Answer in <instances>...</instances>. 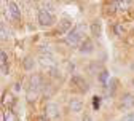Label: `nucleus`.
Returning a JSON list of instances; mask_svg holds the SVG:
<instances>
[{
	"mask_svg": "<svg viewBox=\"0 0 134 121\" xmlns=\"http://www.w3.org/2000/svg\"><path fill=\"white\" fill-rule=\"evenodd\" d=\"M85 33H86V26H85V24H77V26L65 35V43L69 45V46H72V48L80 46L83 42H85V40H83Z\"/></svg>",
	"mask_w": 134,
	"mask_h": 121,
	"instance_id": "1",
	"label": "nucleus"
},
{
	"mask_svg": "<svg viewBox=\"0 0 134 121\" xmlns=\"http://www.w3.org/2000/svg\"><path fill=\"white\" fill-rule=\"evenodd\" d=\"M5 14L8 16V19H11V21H19L21 19V10H19V7L16 5L14 2H8L7 3Z\"/></svg>",
	"mask_w": 134,
	"mask_h": 121,
	"instance_id": "2",
	"label": "nucleus"
},
{
	"mask_svg": "<svg viewBox=\"0 0 134 121\" xmlns=\"http://www.w3.org/2000/svg\"><path fill=\"white\" fill-rule=\"evenodd\" d=\"M37 19H38L40 26H43V27H48V26H51V24L54 22V16H53V13H49V11H46L45 8H42V10L38 11Z\"/></svg>",
	"mask_w": 134,
	"mask_h": 121,
	"instance_id": "3",
	"label": "nucleus"
},
{
	"mask_svg": "<svg viewBox=\"0 0 134 121\" xmlns=\"http://www.w3.org/2000/svg\"><path fill=\"white\" fill-rule=\"evenodd\" d=\"M38 62L42 64V67L46 68L48 72H49V70H53V68H56V62H54V59H53L51 54H40Z\"/></svg>",
	"mask_w": 134,
	"mask_h": 121,
	"instance_id": "4",
	"label": "nucleus"
},
{
	"mask_svg": "<svg viewBox=\"0 0 134 121\" xmlns=\"http://www.w3.org/2000/svg\"><path fill=\"white\" fill-rule=\"evenodd\" d=\"M70 83H72L74 86H77L81 93H86V91L90 89V86H88V83L85 81V78H81V77H78V75H74V77L70 78Z\"/></svg>",
	"mask_w": 134,
	"mask_h": 121,
	"instance_id": "5",
	"label": "nucleus"
},
{
	"mask_svg": "<svg viewBox=\"0 0 134 121\" xmlns=\"http://www.w3.org/2000/svg\"><path fill=\"white\" fill-rule=\"evenodd\" d=\"M45 112H46V116H48V118H51V119H58V118L61 116L59 107L56 105V103H48L46 108H45Z\"/></svg>",
	"mask_w": 134,
	"mask_h": 121,
	"instance_id": "6",
	"label": "nucleus"
},
{
	"mask_svg": "<svg viewBox=\"0 0 134 121\" xmlns=\"http://www.w3.org/2000/svg\"><path fill=\"white\" fill-rule=\"evenodd\" d=\"M69 108H70V112H74V113H80V112L83 110V102H81V99L72 97V99L69 100Z\"/></svg>",
	"mask_w": 134,
	"mask_h": 121,
	"instance_id": "7",
	"label": "nucleus"
},
{
	"mask_svg": "<svg viewBox=\"0 0 134 121\" xmlns=\"http://www.w3.org/2000/svg\"><path fill=\"white\" fill-rule=\"evenodd\" d=\"M93 51H94V43L91 40H85L80 45V53L81 54H91Z\"/></svg>",
	"mask_w": 134,
	"mask_h": 121,
	"instance_id": "8",
	"label": "nucleus"
},
{
	"mask_svg": "<svg viewBox=\"0 0 134 121\" xmlns=\"http://www.w3.org/2000/svg\"><path fill=\"white\" fill-rule=\"evenodd\" d=\"M121 107H123V108H131V107H134V94L126 93V94L121 97Z\"/></svg>",
	"mask_w": 134,
	"mask_h": 121,
	"instance_id": "9",
	"label": "nucleus"
},
{
	"mask_svg": "<svg viewBox=\"0 0 134 121\" xmlns=\"http://www.w3.org/2000/svg\"><path fill=\"white\" fill-rule=\"evenodd\" d=\"M43 83H42V78L38 77V75H34V77H30V88L29 89H32V91H37L38 93V89L40 88H43Z\"/></svg>",
	"mask_w": 134,
	"mask_h": 121,
	"instance_id": "10",
	"label": "nucleus"
},
{
	"mask_svg": "<svg viewBox=\"0 0 134 121\" xmlns=\"http://www.w3.org/2000/svg\"><path fill=\"white\" fill-rule=\"evenodd\" d=\"M70 30H72V21L70 19L64 18V19L59 21V32L61 33H69Z\"/></svg>",
	"mask_w": 134,
	"mask_h": 121,
	"instance_id": "11",
	"label": "nucleus"
},
{
	"mask_svg": "<svg viewBox=\"0 0 134 121\" xmlns=\"http://www.w3.org/2000/svg\"><path fill=\"white\" fill-rule=\"evenodd\" d=\"M91 35H94V37L100 35V22L99 21H93L91 22Z\"/></svg>",
	"mask_w": 134,
	"mask_h": 121,
	"instance_id": "12",
	"label": "nucleus"
},
{
	"mask_svg": "<svg viewBox=\"0 0 134 121\" xmlns=\"http://www.w3.org/2000/svg\"><path fill=\"white\" fill-rule=\"evenodd\" d=\"M23 64H24V68H26V70H34V65H35V62H34V59H32L30 56H27Z\"/></svg>",
	"mask_w": 134,
	"mask_h": 121,
	"instance_id": "13",
	"label": "nucleus"
},
{
	"mask_svg": "<svg viewBox=\"0 0 134 121\" xmlns=\"http://www.w3.org/2000/svg\"><path fill=\"white\" fill-rule=\"evenodd\" d=\"M38 97V93L37 91H32V89H27V94H26V99L27 102H35Z\"/></svg>",
	"mask_w": 134,
	"mask_h": 121,
	"instance_id": "14",
	"label": "nucleus"
},
{
	"mask_svg": "<svg viewBox=\"0 0 134 121\" xmlns=\"http://www.w3.org/2000/svg\"><path fill=\"white\" fill-rule=\"evenodd\" d=\"M3 121H18V118H16V115L11 110H7L3 113Z\"/></svg>",
	"mask_w": 134,
	"mask_h": 121,
	"instance_id": "15",
	"label": "nucleus"
},
{
	"mask_svg": "<svg viewBox=\"0 0 134 121\" xmlns=\"http://www.w3.org/2000/svg\"><path fill=\"white\" fill-rule=\"evenodd\" d=\"M0 33H2V40H7V38L10 37V32H7L5 24H2V27H0Z\"/></svg>",
	"mask_w": 134,
	"mask_h": 121,
	"instance_id": "16",
	"label": "nucleus"
},
{
	"mask_svg": "<svg viewBox=\"0 0 134 121\" xmlns=\"http://www.w3.org/2000/svg\"><path fill=\"white\" fill-rule=\"evenodd\" d=\"M115 33H116V35H120V37H121L123 33H125V27H123L121 24H116V26H115Z\"/></svg>",
	"mask_w": 134,
	"mask_h": 121,
	"instance_id": "17",
	"label": "nucleus"
},
{
	"mask_svg": "<svg viewBox=\"0 0 134 121\" xmlns=\"http://www.w3.org/2000/svg\"><path fill=\"white\" fill-rule=\"evenodd\" d=\"M131 5V2H116V8L118 10H126Z\"/></svg>",
	"mask_w": 134,
	"mask_h": 121,
	"instance_id": "18",
	"label": "nucleus"
},
{
	"mask_svg": "<svg viewBox=\"0 0 134 121\" xmlns=\"http://www.w3.org/2000/svg\"><path fill=\"white\" fill-rule=\"evenodd\" d=\"M120 121H134V112H131V113H128V115H125Z\"/></svg>",
	"mask_w": 134,
	"mask_h": 121,
	"instance_id": "19",
	"label": "nucleus"
},
{
	"mask_svg": "<svg viewBox=\"0 0 134 121\" xmlns=\"http://www.w3.org/2000/svg\"><path fill=\"white\" fill-rule=\"evenodd\" d=\"M3 103H5V105H7V103H8V105H13V103H14V99L8 94V96H5V99H3Z\"/></svg>",
	"mask_w": 134,
	"mask_h": 121,
	"instance_id": "20",
	"label": "nucleus"
},
{
	"mask_svg": "<svg viewBox=\"0 0 134 121\" xmlns=\"http://www.w3.org/2000/svg\"><path fill=\"white\" fill-rule=\"evenodd\" d=\"M99 105H100V97H97V96H96V97H93V107L97 110V108H99Z\"/></svg>",
	"mask_w": 134,
	"mask_h": 121,
	"instance_id": "21",
	"label": "nucleus"
},
{
	"mask_svg": "<svg viewBox=\"0 0 134 121\" xmlns=\"http://www.w3.org/2000/svg\"><path fill=\"white\" fill-rule=\"evenodd\" d=\"M45 10H46V11H49V13H53L54 5H53V3H49V2H46V3H45Z\"/></svg>",
	"mask_w": 134,
	"mask_h": 121,
	"instance_id": "22",
	"label": "nucleus"
},
{
	"mask_svg": "<svg viewBox=\"0 0 134 121\" xmlns=\"http://www.w3.org/2000/svg\"><path fill=\"white\" fill-rule=\"evenodd\" d=\"M97 70H99V65L97 64H91L90 65V72L91 73H97Z\"/></svg>",
	"mask_w": 134,
	"mask_h": 121,
	"instance_id": "23",
	"label": "nucleus"
},
{
	"mask_svg": "<svg viewBox=\"0 0 134 121\" xmlns=\"http://www.w3.org/2000/svg\"><path fill=\"white\" fill-rule=\"evenodd\" d=\"M0 59H2V61H0V62H2V65L7 64V53H5V51H2V53H0Z\"/></svg>",
	"mask_w": 134,
	"mask_h": 121,
	"instance_id": "24",
	"label": "nucleus"
},
{
	"mask_svg": "<svg viewBox=\"0 0 134 121\" xmlns=\"http://www.w3.org/2000/svg\"><path fill=\"white\" fill-rule=\"evenodd\" d=\"M2 75H8V65H2Z\"/></svg>",
	"mask_w": 134,
	"mask_h": 121,
	"instance_id": "25",
	"label": "nucleus"
},
{
	"mask_svg": "<svg viewBox=\"0 0 134 121\" xmlns=\"http://www.w3.org/2000/svg\"><path fill=\"white\" fill-rule=\"evenodd\" d=\"M81 121H93V118L90 116V115H85V116H83V119Z\"/></svg>",
	"mask_w": 134,
	"mask_h": 121,
	"instance_id": "26",
	"label": "nucleus"
},
{
	"mask_svg": "<svg viewBox=\"0 0 134 121\" xmlns=\"http://www.w3.org/2000/svg\"><path fill=\"white\" fill-rule=\"evenodd\" d=\"M37 121H46V118H45V116H38V119H37Z\"/></svg>",
	"mask_w": 134,
	"mask_h": 121,
	"instance_id": "27",
	"label": "nucleus"
},
{
	"mask_svg": "<svg viewBox=\"0 0 134 121\" xmlns=\"http://www.w3.org/2000/svg\"><path fill=\"white\" fill-rule=\"evenodd\" d=\"M131 84H132V88H134V80H132V81H131Z\"/></svg>",
	"mask_w": 134,
	"mask_h": 121,
	"instance_id": "28",
	"label": "nucleus"
},
{
	"mask_svg": "<svg viewBox=\"0 0 134 121\" xmlns=\"http://www.w3.org/2000/svg\"><path fill=\"white\" fill-rule=\"evenodd\" d=\"M131 68H132V70H134V64H132V65H131Z\"/></svg>",
	"mask_w": 134,
	"mask_h": 121,
	"instance_id": "29",
	"label": "nucleus"
}]
</instances>
